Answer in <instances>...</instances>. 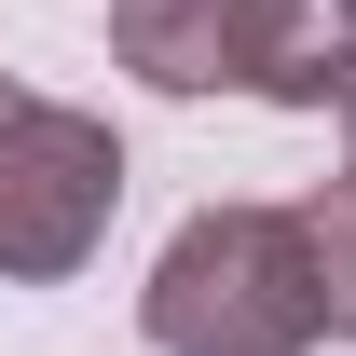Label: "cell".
Segmentation results:
<instances>
[{
	"label": "cell",
	"instance_id": "1",
	"mask_svg": "<svg viewBox=\"0 0 356 356\" xmlns=\"http://www.w3.org/2000/svg\"><path fill=\"white\" fill-rule=\"evenodd\" d=\"M137 83L261 96V110H356V0H124L110 14Z\"/></svg>",
	"mask_w": 356,
	"mask_h": 356
},
{
	"label": "cell",
	"instance_id": "2",
	"mask_svg": "<svg viewBox=\"0 0 356 356\" xmlns=\"http://www.w3.org/2000/svg\"><path fill=\"white\" fill-rule=\"evenodd\" d=\"M151 343L165 356H315L329 315H315V261L288 206H192L151 261Z\"/></svg>",
	"mask_w": 356,
	"mask_h": 356
},
{
	"label": "cell",
	"instance_id": "3",
	"mask_svg": "<svg viewBox=\"0 0 356 356\" xmlns=\"http://www.w3.org/2000/svg\"><path fill=\"white\" fill-rule=\"evenodd\" d=\"M110 206H124V137L96 110H55V96L0 83V274L14 288L83 274Z\"/></svg>",
	"mask_w": 356,
	"mask_h": 356
},
{
	"label": "cell",
	"instance_id": "4",
	"mask_svg": "<svg viewBox=\"0 0 356 356\" xmlns=\"http://www.w3.org/2000/svg\"><path fill=\"white\" fill-rule=\"evenodd\" d=\"M302 220V261H315V315L356 343V178H329V192H302L288 206Z\"/></svg>",
	"mask_w": 356,
	"mask_h": 356
}]
</instances>
